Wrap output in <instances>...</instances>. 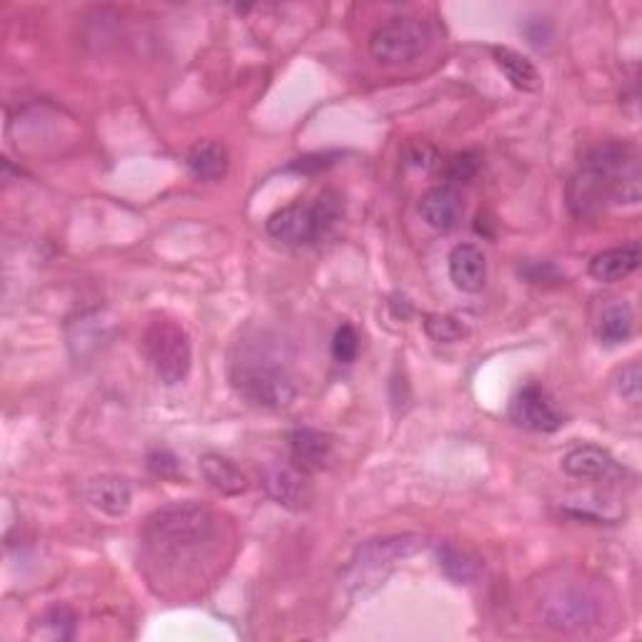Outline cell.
Segmentation results:
<instances>
[{"instance_id":"44dd1931","label":"cell","mask_w":642,"mask_h":642,"mask_svg":"<svg viewBox=\"0 0 642 642\" xmlns=\"http://www.w3.org/2000/svg\"><path fill=\"white\" fill-rule=\"evenodd\" d=\"M437 560L439 570L454 582V585H470V582L480 577V562L474 560L470 552L454 547L450 542H444V545L437 547Z\"/></svg>"},{"instance_id":"603a6c76","label":"cell","mask_w":642,"mask_h":642,"mask_svg":"<svg viewBox=\"0 0 642 642\" xmlns=\"http://www.w3.org/2000/svg\"><path fill=\"white\" fill-rule=\"evenodd\" d=\"M480 171V156L472 154V151H464V154H454L452 158L444 161V179L452 184H467L472 181L474 176Z\"/></svg>"},{"instance_id":"4fadbf2b","label":"cell","mask_w":642,"mask_h":642,"mask_svg":"<svg viewBox=\"0 0 642 642\" xmlns=\"http://www.w3.org/2000/svg\"><path fill=\"white\" fill-rule=\"evenodd\" d=\"M462 196L450 184L434 186L419 199V216L437 231H452L462 221Z\"/></svg>"},{"instance_id":"2e32d148","label":"cell","mask_w":642,"mask_h":642,"mask_svg":"<svg viewBox=\"0 0 642 642\" xmlns=\"http://www.w3.org/2000/svg\"><path fill=\"white\" fill-rule=\"evenodd\" d=\"M199 472H201L206 485L219 492V495H226V497L244 495L246 487H249V482H246V474L236 467L229 457H224V454H216V452L201 454Z\"/></svg>"},{"instance_id":"8992f818","label":"cell","mask_w":642,"mask_h":642,"mask_svg":"<svg viewBox=\"0 0 642 642\" xmlns=\"http://www.w3.org/2000/svg\"><path fill=\"white\" fill-rule=\"evenodd\" d=\"M540 618L547 628L580 635L602 625V605L595 592L580 585H562L545 595L540 605Z\"/></svg>"},{"instance_id":"ffe728a7","label":"cell","mask_w":642,"mask_h":642,"mask_svg":"<svg viewBox=\"0 0 642 642\" xmlns=\"http://www.w3.org/2000/svg\"><path fill=\"white\" fill-rule=\"evenodd\" d=\"M632 329H635V312H632V306L625 302H618V304H610L605 312L600 316V342L602 344H610V347H615V344L628 342L632 337Z\"/></svg>"},{"instance_id":"277c9868","label":"cell","mask_w":642,"mask_h":642,"mask_svg":"<svg viewBox=\"0 0 642 642\" xmlns=\"http://www.w3.org/2000/svg\"><path fill=\"white\" fill-rule=\"evenodd\" d=\"M344 211V201L337 191H322L312 206L292 204L284 206L266 221V231L271 239L286 246H304L327 234L339 221Z\"/></svg>"},{"instance_id":"d6986e66","label":"cell","mask_w":642,"mask_h":642,"mask_svg":"<svg viewBox=\"0 0 642 642\" xmlns=\"http://www.w3.org/2000/svg\"><path fill=\"white\" fill-rule=\"evenodd\" d=\"M186 166L201 181H219L229 171V154L226 148L214 141H201L189 148Z\"/></svg>"},{"instance_id":"cb8c5ba5","label":"cell","mask_w":642,"mask_h":642,"mask_svg":"<svg viewBox=\"0 0 642 642\" xmlns=\"http://www.w3.org/2000/svg\"><path fill=\"white\" fill-rule=\"evenodd\" d=\"M332 354H334V359L342 362V364H352L354 359H357L359 334H357V329L352 327V324H342V327L334 332Z\"/></svg>"},{"instance_id":"7402d4cb","label":"cell","mask_w":642,"mask_h":642,"mask_svg":"<svg viewBox=\"0 0 642 642\" xmlns=\"http://www.w3.org/2000/svg\"><path fill=\"white\" fill-rule=\"evenodd\" d=\"M424 332L437 344H454L467 337V327L460 319L447 314H427L424 316Z\"/></svg>"},{"instance_id":"7c38bea8","label":"cell","mask_w":642,"mask_h":642,"mask_svg":"<svg viewBox=\"0 0 642 642\" xmlns=\"http://www.w3.org/2000/svg\"><path fill=\"white\" fill-rule=\"evenodd\" d=\"M642 264V246L640 241H630L615 246V249H605L592 256L590 276L600 284H618L635 274Z\"/></svg>"},{"instance_id":"52a82bcc","label":"cell","mask_w":642,"mask_h":642,"mask_svg":"<svg viewBox=\"0 0 642 642\" xmlns=\"http://www.w3.org/2000/svg\"><path fill=\"white\" fill-rule=\"evenodd\" d=\"M432 46V31L422 18L397 16L382 23L369 38V53L382 66H402L417 61Z\"/></svg>"},{"instance_id":"ba28073f","label":"cell","mask_w":642,"mask_h":642,"mask_svg":"<svg viewBox=\"0 0 642 642\" xmlns=\"http://www.w3.org/2000/svg\"><path fill=\"white\" fill-rule=\"evenodd\" d=\"M510 419L515 422L517 427L530 432H557L562 424H565L547 389L537 382H527L525 387H520V392L512 397Z\"/></svg>"},{"instance_id":"3957f363","label":"cell","mask_w":642,"mask_h":642,"mask_svg":"<svg viewBox=\"0 0 642 642\" xmlns=\"http://www.w3.org/2000/svg\"><path fill=\"white\" fill-rule=\"evenodd\" d=\"M231 384L251 407L279 412L296 399V382L279 349L264 334L239 342L231 359Z\"/></svg>"},{"instance_id":"7a4b0ae2","label":"cell","mask_w":642,"mask_h":642,"mask_svg":"<svg viewBox=\"0 0 642 642\" xmlns=\"http://www.w3.org/2000/svg\"><path fill=\"white\" fill-rule=\"evenodd\" d=\"M640 161L625 141L592 148L567 184V206L577 219L597 216L608 204L640 201Z\"/></svg>"},{"instance_id":"d4e9b609","label":"cell","mask_w":642,"mask_h":642,"mask_svg":"<svg viewBox=\"0 0 642 642\" xmlns=\"http://www.w3.org/2000/svg\"><path fill=\"white\" fill-rule=\"evenodd\" d=\"M41 622H43L46 630H51V638H56V640H71L73 632H76L73 610H68L63 605L48 610L46 615L41 618Z\"/></svg>"},{"instance_id":"8fae6325","label":"cell","mask_w":642,"mask_h":642,"mask_svg":"<svg viewBox=\"0 0 642 642\" xmlns=\"http://www.w3.org/2000/svg\"><path fill=\"white\" fill-rule=\"evenodd\" d=\"M450 279L464 294H480L487 284V256L480 246L457 244L450 254Z\"/></svg>"},{"instance_id":"e0dca14e","label":"cell","mask_w":642,"mask_h":642,"mask_svg":"<svg viewBox=\"0 0 642 642\" xmlns=\"http://www.w3.org/2000/svg\"><path fill=\"white\" fill-rule=\"evenodd\" d=\"M91 505L108 517H121L131 507V485L124 477H96L86 490Z\"/></svg>"},{"instance_id":"5bb4252c","label":"cell","mask_w":642,"mask_h":642,"mask_svg":"<svg viewBox=\"0 0 642 642\" xmlns=\"http://www.w3.org/2000/svg\"><path fill=\"white\" fill-rule=\"evenodd\" d=\"M292 462L304 472H319L332 457V437L312 427H296L289 434Z\"/></svg>"},{"instance_id":"484cf974","label":"cell","mask_w":642,"mask_h":642,"mask_svg":"<svg viewBox=\"0 0 642 642\" xmlns=\"http://www.w3.org/2000/svg\"><path fill=\"white\" fill-rule=\"evenodd\" d=\"M640 389H642V367L640 362H630L618 374V392L622 399L630 404H640Z\"/></svg>"},{"instance_id":"6da1fadb","label":"cell","mask_w":642,"mask_h":642,"mask_svg":"<svg viewBox=\"0 0 642 642\" xmlns=\"http://www.w3.org/2000/svg\"><path fill=\"white\" fill-rule=\"evenodd\" d=\"M221 545V520L196 500L158 507L141 530L144 557L166 582H194L211 565Z\"/></svg>"},{"instance_id":"5b68a950","label":"cell","mask_w":642,"mask_h":642,"mask_svg":"<svg viewBox=\"0 0 642 642\" xmlns=\"http://www.w3.org/2000/svg\"><path fill=\"white\" fill-rule=\"evenodd\" d=\"M144 352L156 377L161 379L166 387H176L181 384L191 372V342L189 334L174 319H154L141 337Z\"/></svg>"},{"instance_id":"ac0fdd59","label":"cell","mask_w":642,"mask_h":642,"mask_svg":"<svg viewBox=\"0 0 642 642\" xmlns=\"http://www.w3.org/2000/svg\"><path fill=\"white\" fill-rule=\"evenodd\" d=\"M492 58L512 88H517L522 93H535L542 86V76L535 68V63L530 61L527 56H522L517 51H512L507 46H495L492 48Z\"/></svg>"},{"instance_id":"4316f807","label":"cell","mask_w":642,"mask_h":642,"mask_svg":"<svg viewBox=\"0 0 642 642\" xmlns=\"http://www.w3.org/2000/svg\"><path fill=\"white\" fill-rule=\"evenodd\" d=\"M148 470H151L156 477L164 480H176L181 474V464L176 460V454L166 447H156L148 454Z\"/></svg>"},{"instance_id":"9c48e42d","label":"cell","mask_w":642,"mask_h":642,"mask_svg":"<svg viewBox=\"0 0 642 642\" xmlns=\"http://www.w3.org/2000/svg\"><path fill=\"white\" fill-rule=\"evenodd\" d=\"M309 472L296 467L294 462H271L261 474V485L276 505L292 512H302L312 505L314 490L306 477Z\"/></svg>"},{"instance_id":"30bf717a","label":"cell","mask_w":642,"mask_h":642,"mask_svg":"<svg viewBox=\"0 0 642 642\" xmlns=\"http://www.w3.org/2000/svg\"><path fill=\"white\" fill-rule=\"evenodd\" d=\"M562 470L575 480H595L612 482L622 474L618 460L608 450L595 447V444H577L565 457H562Z\"/></svg>"},{"instance_id":"9a60e30c","label":"cell","mask_w":642,"mask_h":642,"mask_svg":"<svg viewBox=\"0 0 642 642\" xmlns=\"http://www.w3.org/2000/svg\"><path fill=\"white\" fill-rule=\"evenodd\" d=\"M424 547V537L419 535H394L384 540H372L367 545H362L357 552V562L362 567H379L392 565V562L407 560L414 552Z\"/></svg>"},{"instance_id":"83f0119b","label":"cell","mask_w":642,"mask_h":642,"mask_svg":"<svg viewBox=\"0 0 642 642\" xmlns=\"http://www.w3.org/2000/svg\"><path fill=\"white\" fill-rule=\"evenodd\" d=\"M332 164V156L327 154H314V156H304V158H296V161L289 166V171H299V174H312V171H322L327 169Z\"/></svg>"}]
</instances>
